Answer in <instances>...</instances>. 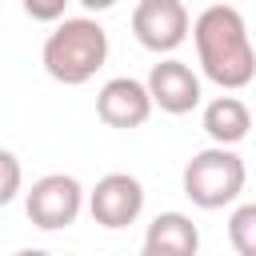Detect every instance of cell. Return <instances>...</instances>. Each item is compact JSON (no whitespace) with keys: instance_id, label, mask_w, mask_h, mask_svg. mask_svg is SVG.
Returning <instances> with one entry per match:
<instances>
[{"instance_id":"1","label":"cell","mask_w":256,"mask_h":256,"mask_svg":"<svg viewBox=\"0 0 256 256\" xmlns=\"http://www.w3.org/2000/svg\"><path fill=\"white\" fill-rule=\"evenodd\" d=\"M192 40H196V60L212 84L224 92H236L252 84L256 76V48L248 36V24L240 8L232 4H208L192 20Z\"/></svg>"},{"instance_id":"2","label":"cell","mask_w":256,"mask_h":256,"mask_svg":"<svg viewBox=\"0 0 256 256\" xmlns=\"http://www.w3.org/2000/svg\"><path fill=\"white\" fill-rule=\"evenodd\" d=\"M44 72L56 84H88L108 60V32L92 16H64L44 40Z\"/></svg>"},{"instance_id":"3","label":"cell","mask_w":256,"mask_h":256,"mask_svg":"<svg viewBox=\"0 0 256 256\" xmlns=\"http://www.w3.org/2000/svg\"><path fill=\"white\" fill-rule=\"evenodd\" d=\"M244 180H248L244 160H240L232 148H224V144H212V148L196 152V156L184 164V172H180L184 196H188L196 208H208V212L232 204V200L244 192Z\"/></svg>"},{"instance_id":"4","label":"cell","mask_w":256,"mask_h":256,"mask_svg":"<svg viewBox=\"0 0 256 256\" xmlns=\"http://www.w3.org/2000/svg\"><path fill=\"white\" fill-rule=\"evenodd\" d=\"M84 208V188L76 176L68 172H48L40 176L28 192H24V212L36 228L44 232H60V228H72L76 216Z\"/></svg>"},{"instance_id":"5","label":"cell","mask_w":256,"mask_h":256,"mask_svg":"<svg viewBox=\"0 0 256 256\" xmlns=\"http://www.w3.org/2000/svg\"><path fill=\"white\" fill-rule=\"evenodd\" d=\"M192 32V16L184 8V0H140L132 8V36L140 40V48L148 52H176Z\"/></svg>"},{"instance_id":"6","label":"cell","mask_w":256,"mask_h":256,"mask_svg":"<svg viewBox=\"0 0 256 256\" xmlns=\"http://www.w3.org/2000/svg\"><path fill=\"white\" fill-rule=\"evenodd\" d=\"M88 212L100 228H128L144 212V184L132 172H108L88 192Z\"/></svg>"},{"instance_id":"7","label":"cell","mask_w":256,"mask_h":256,"mask_svg":"<svg viewBox=\"0 0 256 256\" xmlns=\"http://www.w3.org/2000/svg\"><path fill=\"white\" fill-rule=\"evenodd\" d=\"M144 84H148L152 108H160L168 116H184V112H192L200 104V76L184 60H176V56L152 64V72H148Z\"/></svg>"},{"instance_id":"8","label":"cell","mask_w":256,"mask_h":256,"mask_svg":"<svg viewBox=\"0 0 256 256\" xmlns=\"http://www.w3.org/2000/svg\"><path fill=\"white\" fill-rule=\"evenodd\" d=\"M96 116L108 128H140L152 116V96L144 80L132 76H112L100 92H96Z\"/></svg>"},{"instance_id":"9","label":"cell","mask_w":256,"mask_h":256,"mask_svg":"<svg viewBox=\"0 0 256 256\" xmlns=\"http://www.w3.org/2000/svg\"><path fill=\"white\" fill-rule=\"evenodd\" d=\"M144 248H156L164 256H196L200 252V228L184 212H160L144 232Z\"/></svg>"},{"instance_id":"10","label":"cell","mask_w":256,"mask_h":256,"mask_svg":"<svg viewBox=\"0 0 256 256\" xmlns=\"http://www.w3.org/2000/svg\"><path fill=\"white\" fill-rule=\"evenodd\" d=\"M248 128H252V112L240 96H216L204 104V132L212 136V144L232 148L248 136Z\"/></svg>"},{"instance_id":"11","label":"cell","mask_w":256,"mask_h":256,"mask_svg":"<svg viewBox=\"0 0 256 256\" xmlns=\"http://www.w3.org/2000/svg\"><path fill=\"white\" fill-rule=\"evenodd\" d=\"M228 240L236 256H256V204H240L228 216Z\"/></svg>"},{"instance_id":"12","label":"cell","mask_w":256,"mask_h":256,"mask_svg":"<svg viewBox=\"0 0 256 256\" xmlns=\"http://www.w3.org/2000/svg\"><path fill=\"white\" fill-rule=\"evenodd\" d=\"M20 184H24V168H20V160H16L8 148H0V208L16 200Z\"/></svg>"},{"instance_id":"13","label":"cell","mask_w":256,"mask_h":256,"mask_svg":"<svg viewBox=\"0 0 256 256\" xmlns=\"http://www.w3.org/2000/svg\"><path fill=\"white\" fill-rule=\"evenodd\" d=\"M20 4H24V12H28L32 20L56 24V20H64V8H68L72 0H20Z\"/></svg>"},{"instance_id":"14","label":"cell","mask_w":256,"mask_h":256,"mask_svg":"<svg viewBox=\"0 0 256 256\" xmlns=\"http://www.w3.org/2000/svg\"><path fill=\"white\" fill-rule=\"evenodd\" d=\"M76 4H84L88 12H108V8H116L120 0H76Z\"/></svg>"},{"instance_id":"15","label":"cell","mask_w":256,"mask_h":256,"mask_svg":"<svg viewBox=\"0 0 256 256\" xmlns=\"http://www.w3.org/2000/svg\"><path fill=\"white\" fill-rule=\"evenodd\" d=\"M16 256H52V252H44V248H20Z\"/></svg>"},{"instance_id":"16","label":"cell","mask_w":256,"mask_h":256,"mask_svg":"<svg viewBox=\"0 0 256 256\" xmlns=\"http://www.w3.org/2000/svg\"><path fill=\"white\" fill-rule=\"evenodd\" d=\"M140 256H164V252H156V248H140Z\"/></svg>"}]
</instances>
